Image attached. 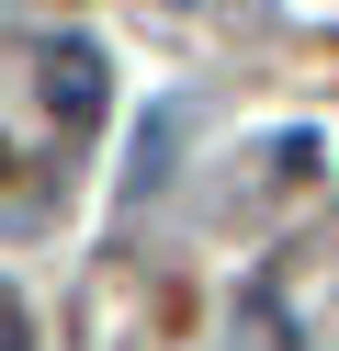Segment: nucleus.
<instances>
[{
  "label": "nucleus",
  "instance_id": "f257e3e1",
  "mask_svg": "<svg viewBox=\"0 0 339 351\" xmlns=\"http://www.w3.org/2000/svg\"><path fill=\"white\" fill-rule=\"evenodd\" d=\"M0 351H23V317H12V306H0Z\"/></svg>",
  "mask_w": 339,
  "mask_h": 351
}]
</instances>
